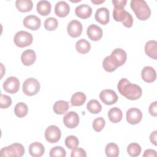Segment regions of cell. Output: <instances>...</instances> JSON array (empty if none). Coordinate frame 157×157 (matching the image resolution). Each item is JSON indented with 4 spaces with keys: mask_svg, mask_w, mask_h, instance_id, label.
<instances>
[{
    "mask_svg": "<svg viewBox=\"0 0 157 157\" xmlns=\"http://www.w3.org/2000/svg\"><path fill=\"white\" fill-rule=\"evenodd\" d=\"M120 93L128 99L136 100L142 96V90L139 85L131 83L127 78H121L118 83Z\"/></svg>",
    "mask_w": 157,
    "mask_h": 157,
    "instance_id": "cell-1",
    "label": "cell"
},
{
    "mask_svg": "<svg viewBox=\"0 0 157 157\" xmlns=\"http://www.w3.org/2000/svg\"><path fill=\"white\" fill-rule=\"evenodd\" d=\"M130 6L139 20H145L150 17V8L144 0H132Z\"/></svg>",
    "mask_w": 157,
    "mask_h": 157,
    "instance_id": "cell-2",
    "label": "cell"
},
{
    "mask_svg": "<svg viewBox=\"0 0 157 157\" xmlns=\"http://www.w3.org/2000/svg\"><path fill=\"white\" fill-rule=\"evenodd\" d=\"M25 153L24 147L19 143H14L0 150V155L4 157H21Z\"/></svg>",
    "mask_w": 157,
    "mask_h": 157,
    "instance_id": "cell-3",
    "label": "cell"
},
{
    "mask_svg": "<svg viewBox=\"0 0 157 157\" xmlns=\"http://www.w3.org/2000/svg\"><path fill=\"white\" fill-rule=\"evenodd\" d=\"M33 40V37L32 34L25 31H20L17 32L13 37L15 44L20 48L30 45L32 44Z\"/></svg>",
    "mask_w": 157,
    "mask_h": 157,
    "instance_id": "cell-4",
    "label": "cell"
},
{
    "mask_svg": "<svg viewBox=\"0 0 157 157\" xmlns=\"http://www.w3.org/2000/svg\"><path fill=\"white\" fill-rule=\"evenodd\" d=\"M40 85L39 81L34 78H28L23 84V91L27 96L36 94L40 90Z\"/></svg>",
    "mask_w": 157,
    "mask_h": 157,
    "instance_id": "cell-5",
    "label": "cell"
},
{
    "mask_svg": "<svg viewBox=\"0 0 157 157\" xmlns=\"http://www.w3.org/2000/svg\"><path fill=\"white\" fill-rule=\"evenodd\" d=\"M61 136L60 129L55 125H50L45 131V137L50 143H56L59 140Z\"/></svg>",
    "mask_w": 157,
    "mask_h": 157,
    "instance_id": "cell-6",
    "label": "cell"
},
{
    "mask_svg": "<svg viewBox=\"0 0 157 157\" xmlns=\"http://www.w3.org/2000/svg\"><path fill=\"white\" fill-rule=\"evenodd\" d=\"M99 98L105 104L112 105L117 102L118 97L113 90L106 89L101 91L99 93Z\"/></svg>",
    "mask_w": 157,
    "mask_h": 157,
    "instance_id": "cell-7",
    "label": "cell"
},
{
    "mask_svg": "<svg viewBox=\"0 0 157 157\" xmlns=\"http://www.w3.org/2000/svg\"><path fill=\"white\" fill-rule=\"evenodd\" d=\"M3 88L7 93L14 94L20 88V81L15 77H9L3 83Z\"/></svg>",
    "mask_w": 157,
    "mask_h": 157,
    "instance_id": "cell-8",
    "label": "cell"
},
{
    "mask_svg": "<svg viewBox=\"0 0 157 157\" xmlns=\"http://www.w3.org/2000/svg\"><path fill=\"white\" fill-rule=\"evenodd\" d=\"M142 118V113L137 108H130L126 112V120L131 124H138Z\"/></svg>",
    "mask_w": 157,
    "mask_h": 157,
    "instance_id": "cell-9",
    "label": "cell"
},
{
    "mask_svg": "<svg viewBox=\"0 0 157 157\" xmlns=\"http://www.w3.org/2000/svg\"><path fill=\"white\" fill-rule=\"evenodd\" d=\"M79 116L74 111L67 112L63 117V123L64 125L69 128H74L79 123Z\"/></svg>",
    "mask_w": 157,
    "mask_h": 157,
    "instance_id": "cell-10",
    "label": "cell"
},
{
    "mask_svg": "<svg viewBox=\"0 0 157 157\" xmlns=\"http://www.w3.org/2000/svg\"><path fill=\"white\" fill-rule=\"evenodd\" d=\"M82 23L76 20L71 21L67 26V31L68 34L72 37H77L80 36L82 32Z\"/></svg>",
    "mask_w": 157,
    "mask_h": 157,
    "instance_id": "cell-11",
    "label": "cell"
},
{
    "mask_svg": "<svg viewBox=\"0 0 157 157\" xmlns=\"http://www.w3.org/2000/svg\"><path fill=\"white\" fill-rule=\"evenodd\" d=\"M23 23L26 28L31 30H37L40 26L41 21L38 17L34 15H29L24 18Z\"/></svg>",
    "mask_w": 157,
    "mask_h": 157,
    "instance_id": "cell-12",
    "label": "cell"
},
{
    "mask_svg": "<svg viewBox=\"0 0 157 157\" xmlns=\"http://www.w3.org/2000/svg\"><path fill=\"white\" fill-rule=\"evenodd\" d=\"M86 34L91 40L98 41L102 37V29L96 25L92 24L88 27Z\"/></svg>",
    "mask_w": 157,
    "mask_h": 157,
    "instance_id": "cell-13",
    "label": "cell"
},
{
    "mask_svg": "<svg viewBox=\"0 0 157 157\" xmlns=\"http://www.w3.org/2000/svg\"><path fill=\"white\" fill-rule=\"evenodd\" d=\"M109 10L106 7H100L95 13V20L99 23L104 25L109 21Z\"/></svg>",
    "mask_w": 157,
    "mask_h": 157,
    "instance_id": "cell-14",
    "label": "cell"
},
{
    "mask_svg": "<svg viewBox=\"0 0 157 157\" xmlns=\"http://www.w3.org/2000/svg\"><path fill=\"white\" fill-rule=\"evenodd\" d=\"M141 76L145 82L147 83H151L156 80V71L151 66H145L142 70Z\"/></svg>",
    "mask_w": 157,
    "mask_h": 157,
    "instance_id": "cell-15",
    "label": "cell"
},
{
    "mask_svg": "<svg viewBox=\"0 0 157 157\" xmlns=\"http://www.w3.org/2000/svg\"><path fill=\"white\" fill-rule=\"evenodd\" d=\"M75 13L77 17L82 19L89 18L92 13V8L87 4H83L76 7Z\"/></svg>",
    "mask_w": 157,
    "mask_h": 157,
    "instance_id": "cell-16",
    "label": "cell"
},
{
    "mask_svg": "<svg viewBox=\"0 0 157 157\" xmlns=\"http://www.w3.org/2000/svg\"><path fill=\"white\" fill-rule=\"evenodd\" d=\"M70 11L69 5L65 1L58 2L55 7V14L59 17H64L68 15Z\"/></svg>",
    "mask_w": 157,
    "mask_h": 157,
    "instance_id": "cell-17",
    "label": "cell"
},
{
    "mask_svg": "<svg viewBox=\"0 0 157 157\" xmlns=\"http://www.w3.org/2000/svg\"><path fill=\"white\" fill-rule=\"evenodd\" d=\"M36 59V55L33 50L28 49L24 51L21 56L22 63L25 66L32 65Z\"/></svg>",
    "mask_w": 157,
    "mask_h": 157,
    "instance_id": "cell-18",
    "label": "cell"
},
{
    "mask_svg": "<svg viewBox=\"0 0 157 157\" xmlns=\"http://www.w3.org/2000/svg\"><path fill=\"white\" fill-rule=\"evenodd\" d=\"M102 66L105 71L109 72L114 71L118 67H119L117 59L111 55L110 56H106L104 59Z\"/></svg>",
    "mask_w": 157,
    "mask_h": 157,
    "instance_id": "cell-19",
    "label": "cell"
},
{
    "mask_svg": "<svg viewBox=\"0 0 157 157\" xmlns=\"http://www.w3.org/2000/svg\"><path fill=\"white\" fill-rule=\"evenodd\" d=\"M45 152L44 146L39 142H34L29 147V153L34 157L42 156Z\"/></svg>",
    "mask_w": 157,
    "mask_h": 157,
    "instance_id": "cell-20",
    "label": "cell"
},
{
    "mask_svg": "<svg viewBox=\"0 0 157 157\" xmlns=\"http://www.w3.org/2000/svg\"><path fill=\"white\" fill-rule=\"evenodd\" d=\"M145 53L152 59H157V42L155 40L147 42L145 45Z\"/></svg>",
    "mask_w": 157,
    "mask_h": 157,
    "instance_id": "cell-21",
    "label": "cell"
},
{
    "mask_svg": "<svg viewBox=\"0 0 157 157\" xmlns=\"http://www.w3.org/2000/svg\"><path fill=\"white\" fill-rule=\"evenodd\" d=\"M51 8L50 2L46 0L39 1L37 4V12L42 16L48 15L50 13Z\"/></svg>",
    "mask_w": 157,
    "mask_h": 157,
    "instance_id": "cell-22",
    "label": "cell"
},
{
    "mask_svg": "<svg viewBox=\"0 0 157 157\" xmlns=\"http://www.w3.org/2000/svg\"><path fill=\"white\" fill-rule=\"evenodd\" d=\"M108 117L111 122L117 123L121 120L123 118V113L119 108L115 107L109 110L108 112Z\"/></svg>",
    "mask_w": 157,
    "mask_h": 157,
    "instance_id": "cell-23",
    "label": "cell"
},
{
    "mask_svg": "<svg viewBox=\"0 0 157 157\" xmlns=\"http://www.w3.org/2000/svg\"><path fill=\"white\" fill-rule=\"evenodd\" d=\"M111 55L113 56L117 61L119 66H122L126 61L127 55L124 50L120 48H117L114 49Z\"/></svg>",
    "mask_w": 157,
    "mask_h": 157,
    "instance_id": "cell-24",
    "label": "cell"
},
{
    "mask_svg": "<svg viewBox=\"0 0 157 157\" xmlns=\"http://www.w3.org/2000/svg\"><path fill=\"white\" fill-rule=\"evenodd\" d=\"M69 104L67 101L63 100H59L55 102L53 106V111L58 115H63L69 109Z\"/></svg>",
    "mask_w": 157,
    "mask_h": 157,
    "instance_id": "cell-25",
    "label": "cell"
},
{
    "mask_svg": "<svg viewBox=\"0 0 157 157\" xmlns=\"http://www.w3.org/2000/svg\"><path fill=\"white\" fill-rule=\"evenodd\" d=\"M15 5L17 9L22 12L31 11L33 7V3L31 0H17Z\"/></svg>",
    "mask_w": 157,
    "mask_h": 157,
    "instance_id": "cell-26",
    "label": "cell"
},
{
    "mask_svg": "<svg viewBox=\"0 0 157 157\" xmlns=\"http://www.w3.org/2000/svg\"><path fill=\"white\" fill-rule=\"evenodd\" d=\"M75 48L78 53L81 54H85L90 50L91 44L86 39H81L76 42Z\"/></svg>",
    "mask_w": 157,
    "mask_h": 157,
    "instance_id": "cell-27",
    "label": "cell"
},
{
    "mask_svg": "<svg viewBox=\"0 0 157 157\" xmlns=\"http://www.w3.org/2000/svg\"><path fill=\"white\" fill-rule=\"evenodd\" d=\"M86 96L82 92L75 93L71 98V103L74 106H80L86 101Z\"/></svg>",
    "mask_w": 157,
    "mask_h": 157,
    "instance_id": "cell-28",
    "label": "cell"
},
{
    "mask_svg": "<svg viewBox=\"0 0 157 157\" xmlns=\"http://www.w3.org/2000/svg\"><path fill=\"white\" fill-rule=\"evenodd\" d=\"M28 112L27 105L22 102L17 103L14 107V113L17 117L22 118L25 117Z\"/></svg>",
    "mask_w": 157,
    "mask_h": 157,
    "instance_id": "cell-29",
    "label": "cell"
},
{
    "mask_svg": "<svg viewBox=\"0 0 157 157\" xmlns=\"http://www.w3.org/2000/svg\"><path fill=\"white\" fill-rule=\"evenodd\" d=\"M105 152L108 157H117L119 155L120 150L116 144L111 142L106 145Z\"/></svg>",
    "mask_w": 157,
    "mask_h": 157,
    "instance_id": "cell-30",
    "label": "cell"
},
{
    "mask_svg": "<svg viewBox=\"0 0 157 157\" xmlns=\"http://www.w3.org/2000/svg\"><path fill=\"white\" fill-rule=\"evenodd\" d=\"M86 108L90 112L94 114L99 113L102 110V106L101 104L96 99L90 100L87 103Z\"/></svg>",
    "mask_w": 157,
    "mask_h": 157,
    "instance_id": "cell-31",
    "label": "cell"
},
{
    "mask_svg": "<svg viewBox=\"0 0 157 157\" xmlns=\"http://www.w3.org/2000/svg\"><path fill=\"white\" fill-rule=\"evenodd\" d=\"M128 12H126L124 8L114 7L113 10V17L117 21H123L127 15Z\"/></svg>",
    "mask_w": 157,
    "mask_h": 157,
    "instance_id": "cell-32",
    "label": "cell"
},
{
    "mask_svg": "<svg viewBox=\"0 0 157 157\" xmlns=\"http://www.w3.org/2000/svg\"><path fill=\"white\" fill-rule=\"evenodd\" d=\"M127 151L131 156H137L141 152V147L137 143H131L128 146Z\"/></svg>",
    "mask_w": 157,
    "mask_h": 157,
    "instance_id": "cell-33",
    "label": "cell"
},
{
    "mask_svg": "<svg viewBox=\"0 0 157 157\" xmlns=\"http://www.w3.org/2000/svg\"><path fill=\"white\" fill-rule=\"evenodd\" d=\"M78 144H79V140L77 139V137L75 136H73V135L69 136L65 139L66 146L71 150H74L77 148Z\"/></svg>",
    "mask_w": 157,
    "mask_h": 157,
    "instance_id": "cell-34",
    "label": "cell"
},
{
    "mask_svg": "<svg viewBox=\"0 0 157 157\" xmlns=\"http://www.w3.org/2000/svg\"><path fill=\"white\" fill-rule=\"evenodd\" d=\"M58 22L54 17H48L44 21V27L47 31H54L56 29Z\"/></svg>",
    "mask_w": 157,
    "mask_h": 157,
    "instance_id": "cell-35",
    "label": "cell"
},
{
    "mask_svg": "<svg viewBox=\"0 0 157 157\" xmlns=\"http://www.w3.org/2000/svg\"><path fill=\"white\" fill-rule=\"evenodd\" d=\"M50 156L51 157H65L66 156V150L61 146H56L53 147L50 151Z\"/></svg>",
    "mask_w": 157,
    "mask_h": 157,
    "instance_id": "cell-36",
    "label": "cell"
},
{
    "mask_svg": "<svg viewBox=\"0 0 157 157\" xmlns=\"http://www.w3.org/2000/svg\"><path fill=\"white\" fill-rule=\"evenodd\" d=\"M105 124V120L102 117H98L95 118L93 123V128L96 132H100L104 128Z\"/></svg>",
    "mask_w": 157,
    "mask_h": 157,
    "instance_id": "cell-37",
    "label": "cell"
},
{
    "mask_svg": "<svg viewBox=\"0 0 157 157\" xmlns=\"http://www.w3.org/2000/svg\"><path fill=\"white\" fill-rule=\"evenodd\" d=\"M12 104V99L10 96L1 94L0 107L1 109H7Z\"/></svg>",
    "mask_w": 157,
    "mask_h": 157,
    "instance_id": "cell-38",
    "label": "cell"
},
{
    "mask_svg": "<svg viewBox=\"0 0 157 157\" xmlns=\"http://www.w3.org/2000/svg\"><path fill=\"white\" fill-rule=\"evenodd\" d=\"M71 157H86V154L85 151L82 148H76L72 150L71 154Z\"/></svg>",
    "mask_w": 157,
    "mask_h": 157,
    "instance_id": "cell-39",
    "label": "cell"
},
{
    "mask_svg": "<svg viewBox=\"0 0 157 157\" xmlns=\"http://www.w3.org/2000/svg\"><path fill=\"white\" fill-rule=\"evenodd\" d=\"M123 23V25L127 27V28H131L132 26V23H133V18H132V17L131 16V13H129L128 12L127 13V15H126V17L125 18V20L122 21Z\"/></svg>",
    "mask_w": 157,
    "mask_h": 157,
    "instance_id": "cell-40",
    "label": "cell"
},
{
    "mask_svg": "<svg viewBox=\"0 0 157 157\" xmlns=\"http://www.w3.org/2000/svg\"><path fill=\"white\" fill-rule=\"evenodd\" d=\"M149 113L153 117L157 116V102L155 101L150 104L149 106Z\"/></svg>",
    "mask_w": 157,
    "mask_h": 157,
    "instance_id": "cell-41",
    "label": "cell"
},
{
    "mask_svg": "<svg viewBox=\"0 0 157 157\" xmlns=\"http://www.w3.org/2000/svg\"><path fill=\"white\" fill-rule=\"evenodd\" d=\"M112 3L115 7L124 8L127 2L126 0H112Z\"/></svg>",
    "mask_w": 157,
    "mask_h": 157,
    "instance_id": "cell-42",
    "label": "cell"
},
{
    "mask_svg": "<svg viewBox=\"0 0 157 157\" xmlns=\"http://www.w3.org/2000/svg\"><path fill=\"white\" fill-rule=\"evenodd\" d=\"M144 157H148V156H152L155 157L156 156V152L155 150L152 149H147L144 151V153L143 155Z\"/></svg>",
    "mask_w": 157,
    "mask_h": 157,
    "instance_id": "cell-43",
    "label": "cell"
},
{
    "mask_svg": "<svg viewBox=\"0 0 157 157\" xmlns=\"http://www.w3.org/2000/svg\"><path fill=\"white\" fill-rule=\"evenodd\" d=\"M156 137H157V131H153L151 133L150 136V142L155 145H156Z\"/></svg>",
    "mask_w": 157,
    "mask_h": 157,
    "instance_id": "cell-44",
    "label": "cell"
},
{
    "mask_svg": "<svg viewBox=\"0 0 157 157\" xmlns=\"http://www.w3.org/2000/svg\"><path fill=\"white\" fill-rule=\"evenodd\" d=\"M92 3L94 4H101L104 2H105V0H100V1H98V0H91V1Z\"/></svg>",
    "mask_w": 157,
    "mask_h": 157,
    "instance_id": "cell-45",
    "label": "cell"
}]
</instances>
